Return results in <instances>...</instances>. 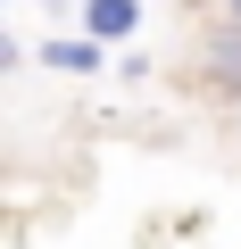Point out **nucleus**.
<instances>
[{"label": "nucleus", "instance_id": "f257e3e1", "mask_svg": "<svg viewBox=\"0 0 241 249\" xmlns=\"http://www.w3.org/2000/svg\"><path fill=\"white\" fill-rule=\"evenodd\" d=\"M83 25H92V42H125V34L142 25V9H133V0H92Z\"/></svg>", "mask_w": 241, "mask_h": 249}, {"label": "nucleus", "instance_id": "f03ea898", "mask_svg": "<svg viewBox=\"0 0 241 249\" xmlns=\"http://www.w3.org/2000/svg\"><path fill=\"white\" fill-rule=\"evenodd\" d=\"M200 67H208V83H216V91H241V25H233V34H216Z\"/></svg>", "mask_w": 241, "mask_h": 249}, {"label": "nucleus", "instance_id": "7ed1b4c3", "mask_svg": "<svg viewBox=\"0 0 241 249\" xmlns=\"http://www.w3.org/2000/svg\"><path fill=\"white\" fill-rule=\"evenodd\" d=\"M100 58V42H50V67H67V75H83Z\"/></svg>", "mask_w": 241, "mask_h": 249}, {"label": "nucleus", "instance_id": "20e7f679", "mask_svg": "<svg viewBox=\"0 0 241 249\" xmlns=\"http://www.w3.org/2000/svg\"><path fill=\"white\" fill-rule=\"evenodd\" d=\"M233 17H241V0H233Z\"/></svg>", "mask_w": 241, "mask_h": 249}]
</instances>
